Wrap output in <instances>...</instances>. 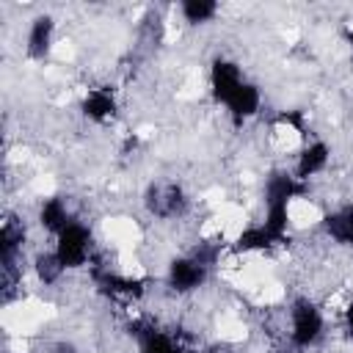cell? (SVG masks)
<instances>
[{"mask_svg": "<svg viewBox=\"0 0 353 353\" xmlns=\"http://www.w3.org/2000/svg\"><path fill=\"white\" fill-rule=\"evenodd\" d=\"M281 331H284V345L292 353H309L328 336V312L317 298L295 295L284 309Z\"/></svg>", "mask_w": 353, "mask_h": 353, "instance_id": "obj_1", "label": "cell"}, {"mask_svg": "<svg viewBox=\"0 0 353 353\" xmlns=\"http://www.w3.org/2000/svg\"><path fill=\"white\" fill-rule=\"evenodd\" d=\"M141 204L146 210V215L152 221H182L188 218L190 207H193V199L188 193V188L176 179H152L146 188H143V196H141Z\"/></svg>", "mask_w": 353, "mask_h": 353, "instance_id": "obj_2", "label": "cell"}, {"mask_svg": "<svg viewBox=\"0 0 353 353\" xmlns=\"http://www.w3.org/2000/svg\"><path fill=\"white\" fill-rule=\"evenodd\" d=\"M52 248H55L58 259L63 262L66 273L88 270L91 262L97 259V237H94L91 223L77 215L66 229H61L52 237Z\"/></svg>", "mask_w": 353, "mask_h": 353, "instance_id": "obj_3", "label": "cell"}, {"mask_svg": "<svg viewBox=\"0 0 353 353\" xmlns=\"http://www.w3.org/2000/svg\"><path fill=\"white\" fill-rule=\"evenodd\" d=\"M215 270H210L204 262H199L190 251H182L176 256H171L165 262V270H163V284L171 295L176 298H190L196 295L199 290H204L210 284Z\"/></svg>", "mask_w": 353, "mask_h": 353, "instance_id": "obj_4", "label": "cell"}, {"mask_svg": "<svg viewBox=\"0 0 353 353\" xmlns=\"http://www.w3.org/2000/svg\"><path fill=\"white\" fill-rule=\"evenodd\" d=\"M132 345H135V353H185L190 347L182 328L160 325L152 320L132 323Z\"/></svg>", "mask_w": 353, "mask_h": 353, "instance_id": "obj_5", "label": "cell"}, {"mask_svg": "<svg viewBox=\"0 0 353 353\" xmlns=\"http://www.w3.org/2000/svg\"><path fill=\"white\" fill-rule=\"evenodd\" d=\"M331 160H334L331 143L323 141V138H309V141L292 154L290 171H292L303 185H312L317 176H323V174L331 168Z\"/></svg>", "mask_w": 353, "mask_h": 353, "instance_id": "obj_6", "label": "cell"}, {"mask_svg": "<svg viewBox=\"0 0 353 353\" xmlns=\"http://www.w3.org/2000/svg\"><path fill=\"white\" fill-rule=\"evenodd\" d=\"M245 80H248V77H245L243 66H240L234 58H226V55L212 58L210 72H207V88H210V97H212L215 105L223 108V105L237 94V88H240Z\"/></svg>", "mask_w": 353, "mask_h": 353, "instance_id": "obj_7", "label": "cell"}, {"mask_svg": "<svg viewBox=\"0 0 353 353\" xmlns=\"http://www.w3.org/2000/svg\"><path fill=\"white\" fill-rule=\"evenodd\" d=\"M74 218H77V212H74L72 199H69L66 193L41 196V199L36 201V210H33L36 226H39L44 234H50V237H55L61 229H66Z\"/></svg>", "mask_w": 353, "mask_h": 353, "instance_id": "obj_8", "label": "cell"}, {"mask_svg": "<svg viewBox=\"0 0 353 353\" xmlns=\"http://www.w3.org/2000/svg\"><path fill=\"white\" fill-rule=\"evenodd\" d=\"M119 97L110 85H91L83 91L80 97V113L85 121L97 124V127H105V124H113L119 119Z\"/></svg>", "mask_w": 353, "mask_h": 353, "instance_id": "obj_9", "label": "cell"}, {"mask_svg": "<svg viewBox=\"0 0 353 353\" xmlns=\"http://www.w3.org/2000/svg\"><path fill=\"white\" fill-rule=\"evenodd\" d=\"M55 33H58L55 17L50 11L36 14L25 30V55L30 61H47L55 50Z\"/></svg>", "mask_w": 353, "mask_h": 353, "instance_id": "obj_10", "label": "cell"}, {"mask_svg": "<svg viewBox=\"0 0 353 353\" xmlns=\"http://www.w3.org/2000/svg\"><path fill=\"white\" fill-rule=\"evenodd\" d=\"M317 229L323 232V237L328 243L353 251V201H345V204L325 210Z\"/></svg>", "mask_w": 353, "mask_h": 353, "instance_id": "obj_11", "label": "cell"}, {"mask_svg": "<svg viewBox=\"0 0 353 353\" xmlns=\"http://www.w3.org/2000/svg\"><path fill=\"white\" fill-rule=\"evenodd\" d=\"M262 105H265V97H262V88L254 83V80H245L237 94L223 105L226 108V116L232 119L234 127H243L248 121H254L259 113H262Z\"/></svg>", "mask_w": 353, "mask_h": 353, "instance_id": "obj_12", "label": "cell"}, {"mask_svg": "<svg viewBox=\"0 0 353 353\" xmlns=\"http://www.w3.org/2000/svg\"><path fill=\"white\" fill-rule=\"evenodd\" d=\"M30 276H33L41 287H58L69 273H66L63 262L58 259L55 248L47 245V248L30 251Z\"/></svg>", "mask_w": 353, "mask_h": 353, "instance_id": "obj_13", "label": "cell"}, {"mask_svg": "<svg viewBox=\"0 0 353 353\" xmlns=\"http://www.w3.org/2000/svg\"><path fill=\"white\" fill-rule=\"evenodd\" d=\"M176 14L188 28H204L221 17V3L218 0H182L176 6Z\"/></svg>", "mask_w": 353, "mask_h": 353, "instance_id": "obj_14", "label": "cell"}, {"mask_svg": "<svg viewBox=\"0 0 353 353\" xmlns=\"http://www.w3.org/2000/svg\"><path fill=\"white\" fill-rule=\"evenodd\" d=\"M339 328L345 331V336L353 342V298H347V303L339 312Z\"/></svg>", "mask_w": 353, "mask_h": 353, "instance_id": "obj_15", "label": "cell"}, {"mask_svg": "<svg viewBox=\"0 0 353 353\" xmlns=\"http://www.w3.org/2000/svg\"><path fill=\"white\" fill-rule=\"evenodd\" d=\"M47 353H83V350H80L74 342H55Z\"/></svg>", "mask_w": 353, "mask_h": 353, "instance_id": "obj_16", "label": "cell"}, {"mask_svg": "<svg viewBox=\"0 0 353 353\" xmlns=\"http://www.w3.org/2000/svg\"><path fill=\"white\" fill-rule=\"evenodd\" d=\"M342 36H345V44L350 47V55H353V19L345 25V30H342Z\"/></svg>", "mask_w": 353, "mask_h": 353, "instance_id": "obj_17", "label": "cell"}]
</instances>
